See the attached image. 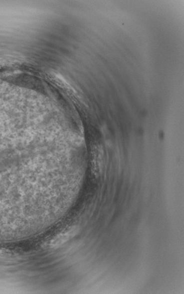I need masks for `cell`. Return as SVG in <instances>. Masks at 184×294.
I'll use <instances>...</instances> for the list:
<instances>
[{
	"label": "cell",
	"mask_w": 184,
	"mask_h": 294,
	"mask_svg": "<svg viewBox=\"0 0 184 294\" xmlns=\"http://www.w3.org/2000/svg\"><path fill=\"white\" fill-rule=\"evenodd\" d=\"M79 232V228L76 226L72 227L60 233L55 238L52 240L49 243V246L51 248H57V247L64 244L69 240L75 237Z\"/></svg>",
	"instance_id": "cell-1"
}]
</instances>
